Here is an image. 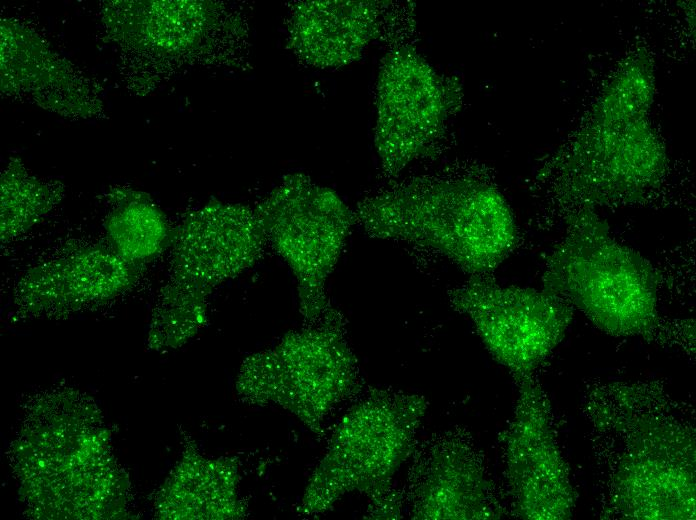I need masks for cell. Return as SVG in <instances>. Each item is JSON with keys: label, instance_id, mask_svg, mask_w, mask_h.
Masks as SVG:
<instances>
[{"label": "cell", "instance_id": "7", "mask_svg": "<svg viewBox=\"0 0 696 520\" xmlns=\"http://www.w3.org/2000/svg\"><path fill=\"white\" fill-rule=\"evenodd\" d=\"M667 166L647 114L593 108L584 131L558 156L555 178L565 199L594 208L639 202L659 188Z\"/></svg>", "mask_w": 696, "mask_h": 520}, {"label": "cell", "instance_id": "5", "mask_svg": "<svg viewBox=\"0 0 696 520\" xmlns=\"http://www.w3.org/2000/svg\"><path fill=\"white\" fill-rule=\"evenodd\" d=\"M304 325L272 348L249 355L237 389L246 402L283 407L320 436L327 415L362 384L342 313L331 305Z\"/></svg>", "mask_w": 696, "mask_h": 520}, {"label": "cell", "instance_id": "4", "mask_svg": "<svg viewBox=\"0 0 696 520\" xmlns=\"http://www.w3.org/2000/svg\"><path fill=\"white\" fill-rule=\"evenodd\" d=\"M566 225L565 236L547 258L543 289L609 335L653 336L660 315L651 263L618 242L593 207H578Z\"/></svg>", "mask_w": 696, "mask_h": 520}, {"label": "cell", "instance_id": "14", "mask_svg": "<svg viewBox=\"0 0 696 520\" xmlns=\"http://www.w3.org/2000/svg\"><path fill=\"white\" fill-rule=\"evenodd\" d=\"M380 25L374 1L301 2L289 19L288 44L311 66L339 68L360 58Z\"/></svg>", "mask_w": 696, "mask_h": 520}, {"label": "cell", "instance_id": "2", "mask_svg": "<svg viewBox=\"0 0 696 520\" xmlns=\"http://www.w3.org/2000/svg\"><path fill=\"white\" fill-rule=\"evenodd\" d=\"M612 391V405L604 399L592 414L614 436L613 510L623 519H695L694 428L656 390Z\"/></svg>", "mask_w": 696, "mask_h": 520}, {"label": "cell", "instance_id": "3", "mask_svg": "<svg viewBox=\"0 0 696 520\" xmlns=\"http://www.w3.org/2000/svg\"><path fill=\"white\" fill-rule=\"evenodd\" d=\"M428 408L423 395L371 389L336 425L326 452L313 471L298 510L315 516L352 492L369 498L367 517H403L402 490L393 486L410 459Z\"/></svg>", "mask_w": 696, "mask_h": 520}, {"label": "cell", "instance_id": "8", "mask_svg": "<svg viewBox=\"0 0 696 520\" xmlns=\"http://www.w3.org/2000/svg\"><path fill=\"white\" fill-rule=\"evenodd\" d=\"M448 295L453 309L469 318L490 355L516 383L534 376L573 317V308L557 295L504 286L489 276L469 277Z\"/></svg>", "mask_w": 696, "mask_h": 520}, {"label": "cell", "instance_id": "17", "mask_svg": "<svg viewBox=\"0 0 696 520\" xmlns=\"http://www.w3.org/2000/svg\"><path fill=\"white\" fill-rule=\"evenodd\" d=\"M104 227L109 246L127 261L140 265L154 259L171 244L170 230L162 211L139 191L117 190Z\"/></svg>", "mask_w": 696, "mask_h": 520}, {"label": "cell", "instance_id": "1", "mask_svg": "<svg viewBox=\"0 0 696 520\" xmlns=\"http://www.w3.org/2000/svg\"><path fill=\"white\" fill-rule=\"evenodd\" d=\"M355 221L370 236L428 249L473 276H489L514 250L512 211L472 177H418L365 197Z\"/></svg>", "mask_w": 696, "mask_h": 520}, {"label": "cell", "instance_id": "15", "mask_svg": "<svg viewBox=\"0 0 696 520\" xmlns=\"http://www.w3.org/2000/svg\"><path fill=\"white\" fill-rule=\"evenodd\" d=\"M140 265L109 245L89 244L67 250L29 268L20 293L44 302H80L116 295L132 285Z\"/></svg>", "mask_w": 696, "mask_h": 520}, {"label": "cell", "instance_id": "16", "mask_svg": "<svg viewBox=\"0 0 696 520\" xmlns=\"http://www.w3.org/2000/svg\"><path fill=\"white\" fill-rule=\"evenodd\" d=\"M107 19L117 39L166 57L197 51L217 21L212 5L200 1L115 2Z\"/></svg>", "mask_w": 696, "mask_h": 520}, {"label": "cell", "instance_id": "10", "mask_svg": "<svg viewBox=\"0 0 696 520\" xmlns=\"http://www.w3.org/2000/svg\"><path fill=\"white\" fill-rule=\"evenodd\" d=\"M449 92L441 76L411 47L395 48L382 59L374 143L387 177L398 176L439 138L449 114Z\"/></svg>", "mask_w": 696, "mask_h": 520}, {"label": "cell", "instance_id": "6", "mask_svg": "<svg viewBox=\"0 0 696 520\" xmlns=\"http://www.w3.org/2000/svg\"><path fill=\"white\" fill-rule=\"evenodd\" d=\"M255 212L266 241L294 274L304 324L315 322L331 306L326 283L356 223L354 211L331 188L292 173Z\"/></svg>", "mask_w": 696, "mask_h": 520}, {"label": "cell", "instance_id": "11", "mask_svg": "<svg viewBox=\"0 0 696 520\" xmlns=\"http://www.w3.org/2000/svg\"><path fill=\"white\" fill-rule=\"evenodd\" d=\"M405 486L407 515L415 520H490L507 515L469 431L454 426L417 443Z\"/></svg>", "mask_w": 696, "mask_h": 520}, {"label": "cell", "instance_id": "9", "mask_svg": "<svg viewBox=\"0 0 696 520\" xmlns=\"http://www.w3.org/2000/svg\"><path fill=\"white\" fill-rule=\"evenodd\" d=\"M516 384L514 412L501 436L509 509L520 519H569L576 496L550 403L534 376Z\"/></svg>", "mask_w": 696, "mask_h": 520}, {"label": "cell", "instance_id": "12", "mask_svg": "<svg viewBox=\"0 0 696 520\" xmlns=\"http://www.w3.org/2000/svg\"><path fill=\"white\" fill-rule=\"evenodd\" d=\"M266 238L255 209L211 200L172 234L169 282L204 297L252 267Z\"/></svg>", "mask_w": 696, "mask_h": 520}, {"label": "cell", "instance_id": "18", "mask_svg": "<svg viewBox=\"0 0 696 520\" xmlns=\"http://www.w3.org/2000/svg\"><path fill=\"white\" fill-rule=\"evenodd\" d=\"M1 242L19 237L39 223L59 200V188L12 161L1 175Z\"/></svg>", "mask_w": 696, "mask_h": 520}, {"label": "cell", "instance_id": "13", "mask_svg": "<svg viewBox=\"0 0 696 520\" xmlns=\"http://www.w3.org/2000/svg\"><path fill=\"white\" fill-rule=\"evenodd\" d=\"M1 87L29 95L44 108L89 116L98 108L90 84L35 33L1 22Z\"/></svg>", "mask_w": 696, "mask_h": 520}]
</instances>
